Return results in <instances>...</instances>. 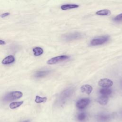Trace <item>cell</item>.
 <instances>
[{"instance_id":"obj_15","label":"cell","mask_w":122,"mask_h":122,"mask_svg":"<svg viewBox=\"0 0 122 122\" xmlns=\"http://www.w3.org/2000/svg\"><path fill=\"white\" fill-rule=\"evenodd\" d=\"M100 93L102 95H105L107 96L111 94L112 93V91L111 89L109 88H102L100 90Z\"/></svg>"},{"instance_id":"obj_4","label":"cell","mask_w":122,"mask_h":122,"mask_svg":"<svg viewBox=\"0 0 122 122\" xmlns=\"http://www.w3.org/2000/svg\"><path fill=\"white\" fill-rule=\"evenodd\" d=\"M90 100L89 98H82L76 102V106L79 109H83L89 105Z\"/></svg>"},{"instance_id":"obj_20","label":"cell","mask_w":122,"mask_h":122,"mask_svg":"<svg viewBox=\"0 0 122 122\" xmlns=\"http://www.w3.org/2000/svg\"><path fill=\"white\" fill-rule=\"evenodd\" d=\"M101 118H102L103 120H107L108 119V116H101Z\"/></svg>"},{"instance_id":"obj_10","label":"cell","mask_w":122,"mask_h":122,"mask_svg":"<svg viewBox=\"0 0 122 122\" xmlns=\"http://www.w3.org/2000/svg\"><path fill=\"white\" fill-rule=\"evenodd\" d=\"M79 5L75 4H65L61 6V9L63 10H66L68 9H74L77 8L79 7Z\"/></svg>"},{"instance_id":"obj_12","label":"cell","mask_w":122,"mask_h":122,"mask_svg":"<svg viewBox=\"0 0 122 122\" xmlns=\"http://www.w3.org/2000/svg\"><path fill=\"white\" fill-rule=\"evenodd\" d=\"M34 56H38L41 55L43 52V49L41 47H35L32 50Z\"/></svg>"},{"instance_id":"obj_21","label":"cell","mask_w":122,"mask_h":122,"mask_svg":"<svg viewBox=\"0 0 122 122\" xmlns=\"http://www.w3.org/2000/svg\"><path fill=\"white\" fill-rule=\"evenodd\" d=\"M6 44V43L4 41L0 40V45H4V44Z\"/></svg>"},{"instance_id":"obj_2","label":"cell","mask_w":122,"mask_h":122,"mask_svg":"<svg viewBox=\"0 0 122 122\" xmlns=\"http://www.w3.org/2000/svg\"><path fill=\"white\" fill-rule=\"evenodd\" d=\"M109 37L108 36H102L92 39L90 42V44L92 46L102 45L108 41Z\"/></svg>"},{"instance_id":"obj_1","label":"cell","mask_w":122,"mask_h":122,"mask_svg":"<svg viewBox=\"0 0 122 122\" xmlns=\"http://www.w3.org/2000/svg\"><path fill=\"white\" fill-rule=\"evenodd\" d=\"M23 96V93L21 92L15 91L10 92L6 94L3 97V100L6 102H10L15 100H17Z\"/></svg>"},{"instance_id":"obj_17","label":"cell","mask_w":122,"mask_h":122,"mask_svg":"<svg viewBox=\"0 0 122 122\" xmlns=\"http://www.w3.org/2000/svg\"><path fill=\"white\" fill-rule=\"evenodd\" d=\"M86 118V114L84 113H81L78 115V119L79 121H82Z\"/></svg>"},{"instance_id":"obj_9","label":"cell","mask_w":122,"mask_h":122,"mask_svg":"<svg viewBox=\"0 0 122 122\" xmlns=\"http://www.w3.org/2000/svg\"><path fill=\"white\" fill-rule=\"evenodd\" d=\"M81 35L80 33L76 32V33H71L70 34H68L67 36H66L65 37V39L67 40H74V39H78L80 37H81Z\"/></svg>"},{"instance_id":"obj_7","label":"cell","mask_w":122,"mask_h":122,"mask_svg":"<svg viewBox=\"0 0 122 122\" xmlns=\"http://www.w3.org/2000/svg\"><path fill=\"white\" fill-rule=\"evenodd\" d=\"M81 90L82 92L86 93L88 94H90L92 91V86L90 85L85 84L82 85L81 87Z\"/></svg>"},{"instance_id":"obj_5","label":"cell","mask_w":122,"mask_h":122,"mask_svg":"<svg viewBox=\"0 0 122 122\" xmlns=\"http://www.w3.org/2000/svg\"><path fill=\"white\" fill-rule=\"evenodd\" d=\"M98 84L100 87L103 88H108L113 85V82L112 80L109 79H102L99 81Z\"/></svg>"},{"instance_id":"obj_8","label":"cell","mask_w":122,"mask_h":122,"mask_svg":"<svg viewBox=\"0 0 122 122\" xmlns=\"http://www.w3.org/2000/svg\"><path fill=\"white\" fill-rule=\"evenodd\" d=\"M97 102L101 105H106L108 102V97L107 96L101 95L98 98Z\"/></svg>"},{"instance_id":"obj_19","label":"cell","mask_w":122,"mask_h":122,"mask_svg":"<svg viewBox=\"0 0 122 122\" xmlns=\"http://www.w3.org/2000/svg\"><path fill=\"white\" fill-rule=\"evenodd\" d=\"M9 15H10V13H9V12H5V13H2V14H1L0 17L1 18H4V17L8 16Z\"/></svg>"},{"instance_id":"obj_11","label":"cell","mask_w":122,"mask_h":122,"mask_svg":"<svg viewBox=\"0 0 122 122\" xmlns=\"http://www.w3.org/2000/svg\"><path fill=\"white\" fill-rule=\"evenodd\" d=\"M49 73V71H40L36 72L35 76L38 78H41L45 77Z\"/></svg>"},{"instance_id":"obj_14","label":"cell","mask_w":122,"mask_h":122,"mask_svg":"<svg viewBox=\"0 0 122 122\" xmlns=\"http://www.w3.org/2000/svg\"><path fill=\"white\" fill-rule=\"evenodd\" d=\"M111 14V11L110 10L107 9H104L99 10L96 12V14L100 16H106L109 15Z\"/></svg>"},{"instance_id":"obj_3","label":"cell","mask_w":122,"mask_h":122,"mask_svg":"<svg viewBox=\"0 0 122 122\" xmlns=\"http://www.w3.org/2000/svg\"><path fill=\"white\" fill-rule=\"evenodd\" d=\"M69 56H68L67 55H60V56L55 57L50 59V60H49L47 61V64H50V65L54 64H56L58 62L64 61L69 59Z\"/></svg>"},{"instance_id":"obj_22","label":"cell","mask_w":122,"mask_h":122,"mask_svg":"<svg viewBox=\"0 0 122 122\" xmlns=\"http://www.w3.org/2000/svg\"><path fill=\"white\" fill-rule=\"evenodd\" d=\"M23 122H29V121L28 120H26V121H24Z\"/></svg>"},{"instance_id":"obj_18","label":"cell","mask_w":122,"mask_h":122,"mask_svg":"<svg viewBox=\"0 0 122 122\" xmlns=\"http://www.w3.org/2000/svg\"><path fill=\"white\" fill-rule=\"evenodd\" d=\"M113 20L116 22L122 21V13H121L117 16H116L114 19Z\"/></svg>"},{"instance_id":"obj_6","label":"cell","mask_w":122,"mask_h":122,"mask_svg":"<svg viewBox=\"0 0 122 122\" xmlns=\"http://www.w3.org/2000/svg\"><path fill=\"white\" fill-rule=\"evenodd\" d=\"M15 61V58L12 55H10L8 56L7 57H5L4 59H3L1 61L2 64L6 65V64H9L13 63Z\"/></svg>"},{"instance_id":"obj_13","label":"cell","mask_w":122,"mask_h":122,"mask_svg":"<svg viewBox=\"0 0 122 122\" xmlns=\"http://www.w3.org/2000/svg\"><path fill=\"white\" fill-rule=\"evenodd\" d=\"M23 103V101H20V102H11L10 104L9 107L11 109H16L20 105H21Z\"/></svg>"},{"instance_id":"obj_16","label":"cell","mask_w":122,"mask_h":122,"mask_svg":"<svg viewBox=\"0 0 122 122\" xmlns=\"http://www.w3.org/2000/svg\"><path fill=\"white\" fill-rule=\"evenodd\" d=\"M47 99V98L46 97H40L39 96L37 95L35 97V102L36 103H40L45 102L46 101Z\"/></svg>"}]
</instances>
